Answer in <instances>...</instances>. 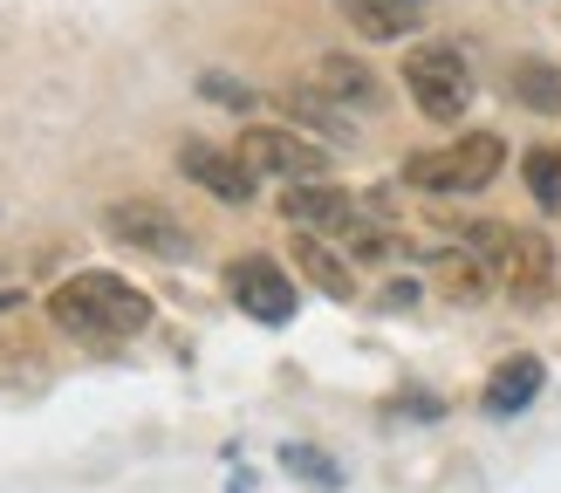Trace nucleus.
Instances as JSON below:
<instances>
[{"instance_id":"nucleus-18","label":"nucleus","mask_w":561,"mask_h":493,"mask_svg":"<svg viewBox=\"0 0 561 493\" xmlns=\"http://www.w3.org/2000/svg\"><path fill=\"white\" fill-rule=\"evenodd\" d=\"M398 8H411V14H425V8H432V0H398Z\"/></svg>"},{"instance_id":"nucleus-11","label":"nucleus","mask_w":561,"mask_h":493,"mask_svg":"<svg viewBox=\"0 0 561 493\" xmlns=\"http://www.w3.org/2000/svg\"><path fill=\"white\" fill-rule=\"evenodd\" d=\"M295 267L308 274V288H322V295H335V301H350V295H356L350 261L335 254V246H329L322 233H301V240H295Z\"/></svg>"},{"instance_id":"nucleus-8","label":"nucleus","mask_w":561,"mask_h":493,"mask_svg":"<svg viewBox=\"0 0 561 493\" xmlns=\"http://www.w3.org/2000/svg\"><path fill=\"white\" fill-rule=\"evenodd\" d=\"M301 82H308L316 96H329L343 117H377V110H383V82L363 69L356 55H322V62L308 69Z\"/></svg>"},{"instance_id":"nucleus-6","label":"nucleus","mask_w":561,"mask_h":493,"mask_svg":"<svg viewBox=\"0 0 561 493\" xmlns=\"http://www.w3.org/2000/svg\"><path fill=\"white\" fill-rule=\"evenodd\" d=\"M179 172L199 185V192H213L219 206H247L254 199V172H247V158L240 151H219V145H206V137H185L179 145Z\"/></svg>"},{"instance_id":"nucleus-9","label":"nucleus","mask_w":561,"mask_h":493,"mask_svg":"<svg viewBox=\"0 0 561 493\" xmlns=\"http://www.w3.org/2000/svg\"><path fill=\"white\" fill-rule=\"evenodd\" d=\"M541 383H548L541 356H507V364H493L486 391H480V411H486V419H520V411L541 398Z\"/></svg>"},{"instance_id":"nucleus-13","label":"nucleus","mask_w":561,"mask_h":493,"mask_svg":"<svg viewBox=\"0 0 561 493\" xmlns=\"http://www.w3.org/2000/svg\"><path fill=\"white\" fill-rule=\"evenodd\" d=\"M514 103L554 117V110H561V69L554 62H514Z\"/></svg>"},{"instance_id":"nucleus-1","label":"nucleus","mask_w":561,"mask_h":493,"mask_svg":"<svg viewBox=\"0 0 561 493\" xmlns=\"http://www.w3.org/2000/svg\"><path fill=\"white\" fill-rule=\"evenodd\" d=\"M48 316H55L62 336L110 349V343H130L137 329H151V295L130 288L124 274H110V267H90V274H69V282L48 295Z\"/></svg>"},{"instance_id":"nucleus-15","label":"nucleus","mask_w":561,"mask_h":493,"mask_svg":"<svg viewBox=\"0 0 561 493\" xmlns=\"http://www.w3.org/2000/svg\"><path fill=\"white\" fill-rule=\"evenodd\" d=\"M288 110H295L301 124H316L322 137H343V130H350V117H343V110H335L329 96H316L308 82H295V90H288Z\"/></svg>"},{"instance_id":"nucleus-3","label":"nucleus","mask_w":561,"mask_h":493,"mask_svg":"<svg viewBox=\"0 0 561 493\" xmlns=\"http://www.w3.org/2000/svg\"><path fill=\"white\" fill-rule=\"evenodd\" d=\"M404 90L432 124H459L472 110V69L453 42H417L404 55Z\"/></svg>"},{"instance_id":"nucleus-17","label":"nucleus","mask_w":561,"mask_h":493,"mask_svg":"<svg viewBox=\"0 0 561 493\" xmlns=\"http://www.w3.org/2000/svg\"><path fill=\"white\" fill-rule=\"evenodd\" d=\"M199 90H206L213 103H233V110H247V103H254V90H240V82H233V76H206V82H199Z\"/></svg>"},{"instance_id":"nucleus-7","label":"nucleus","mask_w":561,"mask_h":493,"mask_svg":"<svg viewBox=\"0 0 561 493\" xmlns=\"http://www.w3.org/2000/svg\"><path fill=\"white\" fill-rule=\"evenodd\" d=\"M227 295H233L254 322H288V316H295V301H301L288 274H280L274 261H261V254H247V261L227 267Z\"/></svg>"},{"instance_id":"nucleus-2","label":"nucleus","mask_w":561,"mask_h":493,"mask_svg":"<svg viewBox=\"0 0 561 493\" xmlns=\"http://www.w3.org/2000/svg\"><path fill=\"white\" fill-rule=\"evenodd\" d=\"M500 164H507V145H500L493 130H472V137L438 145V151H417V158L404 164V185L453 199V192H480V185H493Z\"/></svg>"},{"instance_id":"nucleus-14","label":"nucleus","mask_w":561,"mask_h":493,"mask_svg":"<svg viewBox=\"0 0 561 493\" xmlns=\"http://www.w3.org/2000/svg\"><path fill=\"white\" fill-rule=\"evenodd\" d=\"M520 172H527V192H535V206L561 219V151H554V145H548V151H527Z\"/></svg>"},{"instance_id":"nucleus-12","label":"nucleus","mask_w":561,"mask_h":493,"mask_svg":"<svg viewBox=\"0 0 561 493\" xmlns=\"http://www.w3.org/2000/svg\"><path fill=\"white\" fill-rule=\"evenodd\" d=\"M343 21L356 27V35H370V42H398L417 27L411 8H398V0H343Z\"/></svg>"},{"instance_id":"nucleus-10","label":"nucleus","mask_w":561,"mask_h":493,"mask_svg":"<svg viewBox=\"0 0 561 493\" xmlns=\"http://www.w3.org/2000/svg\"><path fill=\"white\" fill-rule=\"evenodd\" d=\"M500 288H507L514 301H541L554 288V246L541 233H514L507 261H500Z\"/></svg>"},{"instance_id":"nucleus-16","label":"nucleus","mask_w":561,"mask_h":493,"mask_svg":"<svg viewBox=\"0 0 561 493\" xmlns=\"http://www.w3.org/2000/svg\"><path fill=\"white\" fill-rule=\"evenodd\" d=\"M288 466H295L301 480H316V486H335V480H343V473H335V466H329L322 452H308V446H288Z\"/></svg>"},{"instance_id":"nucleus-19","label":"nucleus","mask_w":561,"mask_h":493,"mask_svg":"<svg viewBox=\"0 0 561 493\" xmlns=\"http://www.w3.org/2000/svg\"><path fill=\"white\" fill-rule=\"evenodd\" d=\"M0 309H8V295H0Z\"/></svg>"},{"instance_id":"nucleus-5","label":"nucleus","mask_w":561,"mask_h":493,"mask_svg":"<svg viewBox=\"0 0 561 493\" xmlns=\"http://www.w3.org/2000/svg\"><path fill=\"white\" fill-rule=\"evenodd\" d=\"M103 233L117 240V246L151 254V261H185V254H192V233H185L164 206H151V199H117V206H103Z\"/></svg>"},{"instance_id":"nucleus-4","label":"nucleus","mask_w":561,"mask_h":493,"mask_svg":"<svg viewBox=\"0 0 561 493\" xmlns=\"http://www.w3.org/2000/svg\"><path fill=\"white\" fill-rule=\"evenodd\" d=\"M247 158V172L254 179H288V185H308V179H329V151L322 145H308V137L295 130H280V124H254V130H240V145Z\"/></svg>"}]
</instances>
